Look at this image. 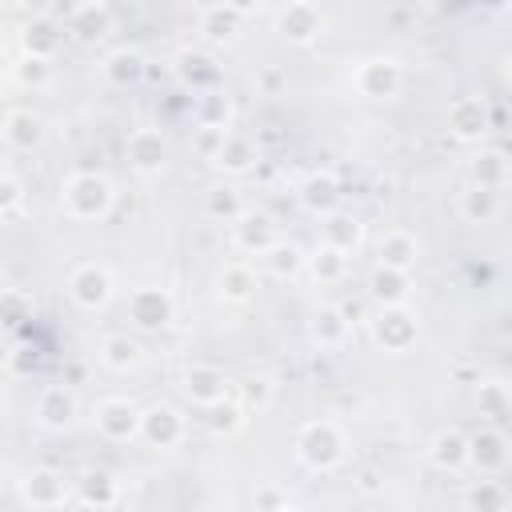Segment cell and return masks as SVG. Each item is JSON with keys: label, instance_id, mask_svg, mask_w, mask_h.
<instances>
[{"label": "cell", "instance_id": "1", "mask_svg": "<svg viewBox=\"0 0 512 512\" xmlns=\"http://www.w3.org/2000/svg\"><path fill=\"white\" fill-rule=\"evenodd\" d=\"M112 200H116V192L100 172H72L60 188V204L72 220H100V216H108Z\"/></svg>", "mask_w": 512, "mask_h": 512}, {"label": "cell", "instance_id": "2", "mask_svg": "<svg viewBox=\"0 0 512 512\" xmlns=\"http://www.w3.org/2000/svg\"><path fill=\"white\" fill-rule=\"evenodd\" d=\"M296 456L312 468V472H332L344 460V432L332 420H312L300 428L296 436Z\"/></svg>", "mask_w": 512, "mask_h": 512}, {"label": "cell", "instance_id": "3", "mask_svg": "<svg viewBox=\"0 0 512 512\" xmlns=\"http://www.w3.org/2000/svg\"><path fill=\"white\" fill-rule=\"evenodd\" d=\"M416 332L420 324L404 304H380V316L372 320V340L384 352H408L416 344Z\"/></svg>", "mask_w": 512, "mask_h": 512}, {"label": "cell", "instance_id": "4", "mask_svg": "<svg viewBox=\"0 0 512 512\" xmlns=\"http://www.w3.org/2000/svg\"><path fill=\"white\" fill-rule=\"evenodd\" d=\"M356 92L368 96V100H392L404 84V68L392 60V56H376V60H364L352 76Z\"/></svg>", "mask_w": 512, "mask_h": 512}, {"label": "cell", "instance_id": "5", "mask_svg": "<svg viewBox=\"0 0 512 512\" xmlns=\"http://www.w3.org/2000/svg\"><path fill=\"white\" fill-rule=\"evenodd\" d=\"M140 420H144V412L124 396H108V400L96 404V428H100L104 440H116V444L136 440L140 436Z\"/></svg>", "mask_w": 512, "mask_h": 512}, {"label": "cell", "instance_id": "6", "mask_svg": "<svg viewBox=\"0 0 512 512\" xmlns=\"http://www.w3.org/2000/svg\"><path fill=\"white\" fill-rule=\"evenodd\" d=\"M68 496H72V484L56 468H32L20 480V500L28 508H60V504H68Z\"/></svg>", "mask_w": 512, "mask_h": 512}, {"label": "cell", "instance_id": "7", "mask_svg": "<svg viewBox=\"0 0 512 512\" xmlns=\"http://www.w3.org/2000/svg\"><path fill=\"white\" fill-rule=\"evenodd\" d=\"M68 296L84 308V312H96L112 300V272L104 264H80L72 268L68 276Z\"/></svg>", "mask_w": 512, "mask_h": 512}, {"label": "cell", "instance_id": "8", "mask_svg": "<svg viewBox=\"0 0 512 512\" xmlns=\"http://www.w3.org/2000/svg\"><path fill=\"white\" fill-rule=\"evenodd\" d=\"M172 312H176V300H172V292L168 288H136L132 296H128V316H132V324L136 328H144V332H160L168 320H172Z\"/></svg>", "mask_w": 512, "mask_h": 512}, {"label": "cell", "instance_id": "9", "mask_svg": "<svg viewBox=\"0 0 512 512\" xmlns=\"http://www.w3.org/2000/svg\"><path fill=\"white\" fill-rule=\"evenodd\" d=\"M124 156H128V164H132L140 176H160L164 164H168V140H164L156 128H136V132L124 140Z\"/></svg>", "mask_w": 512, "mask_h": 512}, {"label": "cell", "instance_id": "10", "mask_svg": "<svg viewBox=\"0 0 512 512\" xmlns=\"http://www.w3.org/2000/svg\"><path fill=\"white\" fill-rule=\"evenodd\" d=\"M492 128V112L480 96H460L448 104V132L456 140H480Z\"/></svg>", "mask_w": 512, "mask_h": 512}, {"label": "cell", "instance_id": "11", "mask_svg": "<svg viewBox=\"0 0 512 512\" xmlns=\"http://www.w3.org/2000/svg\"><path fill=\"white\" fill-rule=\"evenodd\" d=\"M36 424L40 428H48V432H64L72 420H76V396H72V388H64V384H48L40 396H36Z\"/></svg>", "mask_w": 512, "mask_h": 512}, {"label": "cell", "instance_id": "12", "mask_svg": "<svg viewBox=\"0 0 512 512\" xmlns=\"http://www.w3.org/2000/svg\"><path fill=\"white\" fill-rule=\"evenodd\" d=\"M180 436H184V416H180L172 404H152V408H144L140 440H148L152 448H176Z\"/></svg>", "mask_w": 512, "mask_h": 512}, {"label": "cell", "instance_id": "13", "mask_svg": "<svg viewBox=\"0 0 512 512\" xmlns=\"http://www.w3.org/2000/svg\"><path fill=\"white\" fill-rule=\"evenodd\" d=\"M232 240H236L240 252L264 256V252L276 244V224H272L268 212H248V208H244V212L232 220Z\"/></svg>", "mask_w": 512, "mask_h": 512}, {"label": "cell", "instance_id": "14", "mask_svg": "<svg viewBox=\"0 0 512 512\" xmlns=\"http://www.w3.org/2000/svg\"><path fill=\"white\" fill-rule=\"evenodd\" d=\"M176 76H180V84L192 88L196 96L220 88V64H216L208 52H200V48H184V52L176 56Z\"/></svg>", "mask_w": 512, "mask_h": 512}, {"label": "cell", "instance_id": "15", "mask_svg": "<svg viewBox=\"0 0 512 512\" xmlns=\"http://www.w3.org/2000/svg\"><path fill=\"white\" fill-rule=\"evenodd\" d=\"M276 28H280L284 40L308 44V40L320 36V12H316L308 0H292V4H284V12L276 16Z\"/></svg>", "mask_w": 512, "mask_h": 512}, {"label": "cell", "instance_id": "16", "mask_svg": "<svg viewBox=\"0 0 512 512\" xmlns=\"http://www.w3.org/2000/svg\"><path fill=\"white\" fill-rule=\"evenodd\" d=\"M184 396L192 400V404H200V408H208L212 400H220V396H228V380H224V372L220 368H212V364H192L188 372H184Z\"/></svg>", "mask_w": 512, "mask_h": 512}, {"label": "cell", "instance_id": "17", "mask_svg": "<svg viewBox=\"0 0 512 512\" xmlns=\"http://www.w3.org/2000/svg\"><path fill=\"white\" fill-rule=\"evenodd\" d=\"M256 160H260L256 140H252V136H240V132H228L224 144H220V152L212 156V164H216L220 172H228V176H244Z\"/></svg>", "mask_w": 512, "mask_h": 512}, {"label": "cell", "instance_id": "18", "mask_svg": "<svg viewBox=\"0 0 512 512\" xmlns=\"http://www.w3.org/2000/svg\"><path fill=\"white\" fill-rule=\"evenodd\" d=\"M40 140H44V120L32 116L28 108H12V112L4 116V144H8V148L32 152Z\"/></svg>", "mask_w": 512, "mask_h": 512}, {"label": "cell", "instance_id": "19", "mask_svg": "<svg viewBox=\"0 0 512 512\" xmlns=\"http://www.w3.org/2000/svg\"><path fill=\"white\" fill-rule=\"evenodd\" d=\"M68 28H72L76 40L92 44V40H100V36L112 32V12H108L104 0H88V4H80V8L72 12V24H68Z\"/></svg>", "mask_w": 512, "mask_h": 512}, {"label": "cell", "instance_id": "20", "mask_svg": "<svg viewBox=\"0 0 512 512\" xmlns=\"http://www.w3.org/2000/svg\"><path fill=\"white\" fill-rule=\"evenodd\" d=\"M428 456H432V464H436V468L456 472V468H464V464H468V436H464L460 428H440V432L432 436Z\"/></svg>", "mask_w": 512, "mask_h": 512}, {"label": "cell", "instance_id": "21", "mask_svg": "<svg viewBox=\"0 0 512 512\" xmlns=\"http://www.w3.org/2000/svg\"><path fill=\"white\" fill-rule=\"evenodd\" d=\"M508 460V444L496 428H480L476 436H468V464H476L480 472H496Z\"/></svg>", "mask_w": 512, "mask_h": 512}, {"label": "cell", "instance_id": "22", "mask_svg": "<svg viewBox=\"0 0 512 512\" xmlns=\"http://www.w3.org/2000/svg\"><path fill=\"white\" fill-rule=\"evenodd\" d=\"M300 200H304V208H308V212L328 216V212H336V200H340V180H336L332 172H312V176L300 184Z\"/></svg>", "mask_w": 512, "mask_h": 512}, {"label": "cell", "instance_id": "23", "mask_svg": "<svg viewBox=\"0 0 512 512\" xmlns=\"http://www.w3.org/2000/svg\"><path fill=\"white\" fill-rule=\"evenodd\" d=\"M368 292L376 304H404L408 292H412V280L404 268H388V264H376L372 280H368Z\"/></svg>", "mask_w": 512, "mask_h": 512}, {"label": "cell", "instance_id": "24", "mask_svg": "<svg viewBox=\"0 0 512 512\" xmlns=\"http://www.w3.org/2000/svg\"><path fill=\"white\" fill-rule=\"evenodd\" d=\"M116 492H120V484H116V476L112 472H104V468H88L80 480H76V500L80 504H96V508H108V504H116Z\"/></svg>", "mask_w": 512, "mask_h": 512}, {"label": "cell", "instance_id": "25", "mask_svg": "<svg viewBox=\"0 0 512 512\" xmlns=\"http://www.w3.org/2000/svg\"><path fill=\"white\" fill-rule=\"evenodd\" d=\"M376 256H380V264H388V268H412L416 264V256H420V244H416V236L412 232H404V228H392L380 244H376Z\"/></svg>", "mask_w": 512, "mask_h": 512}, {"label": "cell", "instance_id": "26", "mask_svg": "<svg viewBox=\"0 0 512 512\" xmlns=\"http://www.w3.org/2000/svg\"><path fill=\"white\" fill-rule=\"evenodd\" d=\"M20 48H24V56L52 60V56H56V48H60V32H56L44 16H32V20L20 28Z\"/></svg>", "mask_w": 512, "mask_h": 512}, {"label": "cell", "instance_id": "27", "mask_svg": "<svg viewBox=\"0 0 512 512\" xmlns=\"http://www.w3.org/2000/svg\"><path fill=\"white\" fill-rule=\"evenodd\" d=\"M500 188H484V184H472L460 192V216L468 224H488L496 212H500Z\"/></svg>", "mask_w": 512, "mask_h": 512}, {"label": "cell", "instance_id": "28", "mask_svg": "<svg viewBox=\"0 0 512 512\" xmlns=\"http://www.w3.org/2000/svg\"><path fill=\"white\" fill-rule=\"evenodd\" d=\"M240 24H244V16H240L236 8H228L224 0H220V4H212V8L200 16V32H204L212 44H224V40H232V36L240 32Z\"/></svg>", "mask_w": 512, "mask_h": 512}, {"label": "cell", "instance_id": "29", "mask_svg": "<svg viewBox=\"0 0 512 512\" xmlns=\"http://www.w3.org/2000/svg\"><path fill=\"white\" fill-rule=\"evenodd\" d=\"M144 76V56L136 48H116L108 60H104V80L116 84V88H128Z\"/></svg>", "mask_w": 512, "mask_h": 512}, {"label": "cell", "instance_id": "30", "mask_svg": "<svg viewBox=\"0 0 512 512\" xmlns=\"http://www.w3.org/2000/svg\"><path fill=\"white\" fill-rule=\"evenodd\" d=\"M100 364L104 368H112V372H128V368H136L140 364V344L132 340V336H104L100 340Z\"/></svg>", "mask_w": 512, "mask_h": 512}, {"label": "cell", "instance_id": "31", "mask_svg": "<svg viewBox=\"0 0 512 512\" xmlns=\"http://www.w3.org/2000/svg\"><path fill=\"white\" fill-rule=\"evenodd\" d=\"M204 424H208V432H216V436H232V432H240V424H244V404L232 400V396H220V400H212V404L204 408Z\"/></svg>", "mask_w": 512, "mask_h": 512}, {"label": "cell", "instance_id": "32", "mask_svg": "<svg viewBox=\"0 0 512 512\" xmlns=\"http://www.w3.org/2000/svg\"><path fill=\"white\" fill-rule=\"evenodd\" d=\"M344 268H348V252L344 248H336V244H316V252L308 256V272L320 280V284H332V280H340L344 276Z\"/></svg>", "mask_w": 512, "mask_h": 512}, {"label": "cell", "instance_id": "33", "mask_svg": "<svg viewBox=\"0 0 512 512\" xmlns=\"http://www.w3.org/2000/svg\"><path fill=\"white\" fill-rule=\"evenodd\" d=\"M348 316L340 312V308H320L316 316H312V340L320 344V348H340L344 344V336H348Z\"/></svg>", "mask_w": 512, "mask_h": 512}, {"label": "cell", "instance_id": "34", "mask_svg": "<svg viewBox=\"0 0 512 512\" xmlns=\"http://www.w3.org/2000/svg\"><path fill=\"white\" fill-rule=\"evenodd\" d=\"M216 284H220V296H224V300L244 304V300H252V292H256V272H252L248 264H228Z\"/></svg>", "mask_w": 512, "mask_h": 512}, {"label": "cell", "instance_id": "35", "mask_svg": "<svg viewBox=\"0 0 512 512\" xmlns=\"http://www.w3.org/2000/svg\"><path fill=\"white\" fill-rule=\"evenodd\" d=\"M196 120H200L204 128H228V124H232V100H228V92H220V88L200 92V100H196Z\"/></svg>", "mask_w": 512, "mask_h": 512}, {"label": "cell", "instance_id": "36", "mask_svg": "<svg viewBox=\"0 0 512 512\" xmlns=\"http://www.w3.org/2000/svg\"><path fill=\"white\" fill-rule=\"evenodd\" d=\"M264 268L272 272V276H296L300 268H308V256L296 248V244H288V240H276L268 252H264Z\"/></svg>", "mask_w": 512, "mask_h": 512}, {"label": "cell", "instance_id": "37", "mask_svg": "<svg viewBox=\"0 0 512 512\" xmlns=\"http://www.w3.org/2000/svg\"><path fill=\"white\" fill-rule=\"evenodd\" d=\"M324 240L336 244V248H344V252H352L360 244V220L356 216H344V212H328L324 216Z\"/></svg>", "mask_w": 512, "mask_h": 512}, {"label": "cell", "instance_id": "38", "mask_svg": "<svg viewBox=\"0 0 512 512\" xmlns=\"http://www.w3.org/2000/svg\"><path fill=\"white\" fill-rule=\"evenodd\" d=\"M508 180V160L500 152H480L472 160V184H484V188H500Z\"/></svg>", "mask_w": 512, "mask_h": 512}, {"label": "cell", "instance_id": "39", "mask_svg": "<svg viewBox=\"0 0 512 512\" xmlns=\"http://www.w3.org/2000/svg\"><path fill=\"white\" fill-rule=\"evenodd\" d=\"M240 212H244V204H240V192H236V188H208V196H204V216L232 224Z\"/></svg>", "mask_w": 512, "mask_h": 512}, {"label": "cell", "instance_id": "40", "mask_svg": "<svg viewBox=\"0 0 512 512\" xmlns=\"http://www.w3.org/2000/svg\"><path fill=\"white\" fill-rule=\"evenodd\" d=\"M508 492L496 484V480H480V484H472L468 488V496H464V504L468 508H480V512H500V508H508Z\"/></svg>", "mask_w": 512, "mask_h": 512}, {"label": "cell", "instance_id": "41", "mask_svg": "<svg viewBox=\"0 0 512 512\" xmlns=\"http://www.w3.org/2000/svg\"><path fill=\"white\" fill-rule=\"evenodd\" d=\"M476 404H480L484 416H500V412L512 408V392H508L504 380H484V384L476 388Z\"/></svg>", "mask_w": 512, "mask_h": 512}, {"label": "cell", "instance_id": "42", "mask_svg": "<svg viewBox=\"0 0 512 512\" xmlns=\"http://www.w3.org/2000/svg\"><path fill=\"white\" fill-rule=\"evenodd\" d=\"M272 396H276V384H272L268 376H248V380L240 384V404H244V408L264 412V408L272 404Z\"/></svg>", "mask_w": 512, "mask_h": 512}, {"label": "cell", "instance_id": "43", "mask_svg": "<svg viewBox=\"0 0 512 512\" xmlns=\"http://www.w3.org/2000/svg\"><path fill=\"white\" fill-rule=\"evenodd\" d=\"M20 208H24V184H20L12 172H4V176H0V216H4V220H16Z\"/></svg>", "mask_w": 512, "mask_h": 512}, {"label": "cell", "instance_id": "44", "mask_svg": "<svg viewBox=\"0 0 512 512\" xmlns=\"http://www.w3.org/2000/svg\"><path fill=\"white\" fill-rule=\"evenodd\" d=\"M0 308H4V324L8 328H20L24 320H32V296H24L20 288H8L4 300H0Z\"/></svg>", "mask_w": 512, "mask_h": 512}, {"label": "cell", "instance_id": "45", "mask_svg": "<svg viewBox=\"0 0 512 512\" xmlns=\"http://www.w3.org/2000/svg\"><path fill=\"white\" fill-rule=\"evenodd\" d=\"M48 76H52V64L40 60V56H24V60L16 64V80H20L24 88H44Z\"/></svg>", "mask_w": 512, "mask_h": 512}, {"label": "cell", "instance_id": "46", "mask_svg": "<svg viewBox=\"0 0 512 512\" xmlns=\"http://www.w3.org/2000/svg\"><path fill=\"white\" fill-rule=\"evenodd\" d=\"M228 132H232V128H204V124H200V136H196V152L212 160V156L220 152V144H224V136H228Z\"/></svg>", "mask_w": 512, "mask_h": 512}, {"label": "cell", "instance_id": "47", "mask_svg": "<svg viewBox=\"0 0 512 512\" xmlns=\"http://www.w3.org/2000/svg\"><path fill=\"white\" fill-rule=\"evenodd\" d=\"M252 504H256V508H288V496H284L280 488H260V492L252 496Z\"/></svg>", "mask_w": 512, "mask_h": 512}, {"label": "cell", "instance_id": "48", "mask_svg": "<svg viewBox=\"0 0 512 512\" xmlns=\"http://www.w3.org/2000/svg\"><path fill=\"white\" fill-rule=\"evenodd\" d=\"M280 84H284V76H280L276 68H268V72H260V88H264V92H276Z\"/></svg>", "mask_w": 512, "mask_h": 512}, {"label": "cell", "instance_id": "49", "mask_svg": "<svg viewBox=\"0 0 512 512\" xmlns=\"http://www.w3.org/2000/svg\"><path fill=\"white\" fill-rule=\"evenodd\" d=\"M224 4H228V8H236L240 16H248V12H256V4H260V0H224Z\"/></svg>", "mask_w": 512, "mask_h": 512}, {"label": "cell", "instance_id": "50", "mask_svg": "<svg viewBox=\"0 0 512 512\" xmlns=\"http://www.w3.org/2000/svg\"><path fill=\"white\" fill-rule=\"evenodd\" d=\"M340 312H344L348 320H356V316H360V304H356V300H348V304H340Z\"/></svg>", "mask_w": 512, "mask_h": 512}, {"label": "cell", "instance_id": "51", "mask_svg": "<svg viewBox=\"0 0 512 512\" xmlns=\"http://www.w3.org/2000/svg\"><path fill=\"white\" fill-rule=\"evenodd\" d=\"M44 4L48 0H24V8H32V16H44Z\"/></svg>", "mask_w": 512, "mask_h": 512}, {"label": "cell", "instance_id": "52", "mask_svg": "<svg viewBox=\"0 0 512 512\" xmlns=\"http://www.w3.org/2000/svg\"><path fill=\"white\" fill-rule=\"evenodd\" d=\"M504 76H508V84H512V56H508V72H504Z\"/></svg>", "mask_w": 512, "mask_h": 512}]
</instances>
